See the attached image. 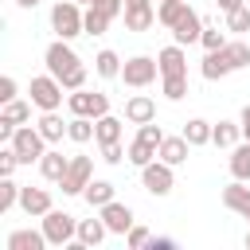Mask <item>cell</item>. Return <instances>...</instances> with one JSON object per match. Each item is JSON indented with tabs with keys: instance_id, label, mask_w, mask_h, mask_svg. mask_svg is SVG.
<instances>
[{
	"instance_id": "obj_18",
	"label": "cell",
	"mask_w": 250,
	"mask_h": 250,
	"mask_svg": "<svg viewBox=\"0 0 250 250\" xmlns=\"http://www.w3.org/2000/svg\"><path fill=\"white\" fill-rule=\"evenodd\" d=\"M199 70H203V78H207V82H219V78H227V74L234 70V66H230V59H227V47H223V51H207Z\"/></svg>"
},
{
	"instance_id": "obj_30",
	"label": "cell",
	"mask_w": 250,
	"mask_h": 250,
	"mask_svg": "<svg viewBox=\"0 0 250 250\" xmlns=\"http://www.w3.org/2000/svg\"><path fill=\"white\" fill-rule=\"evenodd\" d=\"M156 152H160L156 145H148V141H141V137H137V141L129 145V164H133V168H145V164H152V160H156Z\"/></svg>"
},
{
	"instance_id": "obj_48",
	"label": "cell",
	"mask_w": 250,
	"mask_h": 250,
	"mask_svg": "<svg viewBox=\"0 0 250 250\" xmlns=\"http://www.w3.org/2000/svg\"><path fill=\"white\" fill-rule=\"evenodd\" d=\"M16 4H20V8H35L39 0H16Z\"/></svg>"
},
{
	"instance_id": "obj_44",
	"label": "cell",
	"mask_w": 250,
	"mask_h": 250,
	"mask_svg": "<svg viewBox=\"0 0 250 250\" xmlns=\"http://www.w3.org/2000/svg\"><path fill=\"white\" fill-rule=\"evenodd\" d=\"M12 98H16V78H12V74H4V78H0V105H4V102H12Z\"/></svg>"
},
{
	"instance_id": "obj_12",
	"label": "cell",
	"mask_w": 250,
	"mask_h": 250,
	"mask_svg": "<svg viewBox=\"0 0 250 250\" xmlns=\"http://www.w3.org/2000/svg\"><path fill=\"white\" fill-rule=\"evenodd\" d=\"M98 215L105 219L109 234H129V227H133V207H129V203H117V199H109L105 207H98Z\"/></svg>"
},
{
	"instance_id": "obj_42",
	"label": "cell",
	"mask_w": 250,
	"mask_h": 250,
	"mask_svg": "<svg viewBox=\"0 0 250 250\" xmlns=\"http://www.w3.org/2000/svg\"><path fill=\"white\" fill-rule=\"evenodd\" d=\"M86 8H98V12H105L109 20H117V16L125 12V0H90Z\"/></svg>"
},
{
	"instance_id": "obj_45",
	"label": "cell",
	"mask_w": 250,
	"mask_h": 250,
	"mask_svg": "<svg viewBox=\"0 0 250 250\" xmlns=\"http://www.w3.org/2000/svg\"><path fill=\"white\" fill-rule=\"evenodd\" d=\"M238 125H242V137H246V141H250V105H246V109H242V113H238Z\"/></svg>"
},
{
	"instance_id": "obj_13",
	"label": "cell",
	"mask_w": 250,
	"mask_h": 250,
	"mask_svg": "<svg viewBox=\"0 0 250 250\" xmlns=\"http://www.w3.org/2000/svg\"><path fill=\"white\" fill-rule=\"evenodd\" d=\"M20 207H23V215L43 219V215H47L55 203H51V191H47V188H31V184H27V188L20 191Z\"/></svg>"
},
{
	"instance_id": "obj_24",
	"label": "cell",
	"mask_w": 250,
	"mask_h": 250,
	"mask_svg": "<svg viewBox=\"0 0 250 250\" xmlns=\"http://www.w3.org/2000/svg\"><path fill=\"white\" fill-rule=\"evenodd\" d=\"M121 66H125V62H121V55H117V51H109V47L94 55V70H98L102 78H121Z\"/></svg>"
},
{
	"instance_id": "obj_5",
	"label": "cell",
	"mask_w": 250,
	"mask_h": 250,
	"mask_svg": "<svg viewBox=\"0 0 250 250\" xmlns=\"http://www.w3.org/2000/svg\"><path fill=\"white\" fill-rule=\"evenodd\" d=\"M27 94H31V102H35V109L43 113V109H59L62 105V94H66V86L47 70V74H35L31 78V86H27Z\"/></svg>"
},
{
	"instance_id": "obj_33",
	"label": "cell",
	"mask_w": 250,
	"mask_h": 250,
	"mask_svg": "<svg viewBox=\"0 0 250 250\" xmlns=\"http://www.w3.org/2000/svg\"><path fill=\"white\" fill-rule=\"evenodd\" d=\"M20 191H23V184H16L12 176H0V215L20 203Z\"/></svg>"
},
{
	"instance_id": "obj_43",
	"label": "cell",
	"mask_w": 250,
	"mask_h": 250,
	"mask_svg": "<svg viewBox=\"0 0 250 250\" xmlns=\"http://www.w3.org/2000/svg\"><path fill=\"white\" fill-rule=\"evenodd\" d=\"M16 164H20L16 148H12V145H8V148H0V176H12V172H16Z\"/></svg>"
},
{
	"instance_id": "obj_31",
	"label": "cell",
	"mask_w": 250,
	"mask_h": 250,
	"mask_svg": "<svg viewBox=\"0 0 250 250\" xmlns=\"http://www.w3.org/2000/svg\"><path fill=\"white\" fill-rule=\"evenodd\" d=\"M184 8H188V0H160V4H156V23L172 27V23L184 16Z\"/></svg>"
},
{
	"instance_id": "obj_23",
	"label": "cell",
	"mask_w": 250,
	"mask_h": 250,
	"mask_svg": "<svg viewBox=\"0 0 250 250\" xmlns=\"http://www.w3.org/2000/svg\"><path fill=\"white\" fill-rule=\"evenodd\" d=\"M121 117H113V113H102L98 121H94V141L98 145H109V141H121Z\"/></svg>"
},
{
	"instance_id": "obj_3",
	"label": "cell",
	"mask_w": 250,
	"mask_h": 250,
	"mask_svg": "<svg viewBox=\"0 0 250 250\" xmlns=\"http://www.w3.org/2000/svg\"><path fill=\"white\" fill-rule=\"evenodd\" d=\"M43 234H47L51 246H70V242L78 238V219H74L70 211L51 207V211L43 215Z\"/></svg>"
},
{
	"instance_id": "obj_8",
	"label": "cell",
	"mask_w": 250,
	"mask_h": 250,
	"mask_svg": "<svg viewBox=\"0 0 250 250\" xmlns=\"http://www.w3.org/2000/svg\"><path fill=\"white\" fill-rule=\"evenodd\" d=\"M141 184H145V191H148V195H168V191L176 188V168H172V164H164V160L156 156L152 164H145V168H141Z\"/></svg>"
},
{
	"instance_id": "obj_14",
	"label": "cell",
	"mask_w": 250,
	"mask_h": 250,
	"mask_svg": "<svg viewBox=\"0 0 250 250\" xmlns=\"http://www.w3.org/2000/svg\"><path fill=\"white\" fill-rule=\"evenodd\" d=\"M156 62H160V78L168 74H188V55L180 43H168L164 51H156Z\"/></svg>"
},
{
	"instance_id": "obj_26",
	"label": "cell",
	"mask_w": 250,
	"mask_h": 250,
	"mask_svg": "<svg viewBox=\"0 0 250 250\" xmlns=\"http://www.w3.org/2000/svg\"><path fill=\"white\" fill-rule=\"evenodd\" d=\"M230 176L234 180H250V141H238L230 148Z\"/></svg>"
},
{
	"instance_id": "obj_21",
	"label": "cell",
	"mask_w": 250,
	"mask_h": 250,
	"mask_svg": "<svg viewBox=\"0 0 250 250\" xmlns=\"http://www.w3.org/2000/svg\"><path fill=\"white\" fill-rule=\"evenodd\" d=\"M105 234H109V227H105V219L98 215V219H78V242L82 246H102L105 242Z\"/></svg>"
},
{
	"instance_id": "obj_47",
	"label": "cell",
	"mask_w": 250,
	"mask_h": 250,
	"mask_svg": "<svg viewBox=\"0 0 250 250\" xmlns=\"http://www.w3.org/2000/svg\"><path fill=\"white\" fill-rule=\"evenodd\" d=\"M238 4H242V0H215V8H219V12H234Z\"/></svg>"
},
{
	"instance_id": "obj_40",
	"label": "cell",
	"mask_w": 250,
	"mask_h": 250,
	"mask_svg": "<svg viewBox=\"0 0 250 250\" xmlns=\"http://www.w3.org/2000/svg\"><path fill=\"white\" fill-rule=\"evenodd\" d=\"M137 137L141 141H148V145H156L160 148V141H164V129L156 125V121H145V125H137Z\"/></svg>"
},
{
	"instance_id": "obj_50",
	"label": "cell",
	"mask_w": 250,
	"mask_h": 250,
	"mask_svg": "<svg viewBox=\"0 0 250 250\" xmlns=\"http://www.w3.org/2000/svg\"><path fill=\"white\" fill-rule=\"evenodd\" d=\"M78 4H90V0H78Z\"/></svg>"
},
{
	"instance_id": "obj_38",
	"label": "cell",
	"mask_w": 250,
	"mask_h": 250,
	"mask_svg": "<svg viewBox=\"0 0 250 250\" xmlns=\"http://www.w3.org/2000/svg\"><path fill=\"white\" fill-rule=\"evenodd\" d=\"M199 43H203V51H223L230 39H227V31H219V27H203Z\"/></svg>"
},
{
	"instance_id": "obj_17",
	"label": "cell",
	"mask_w": 250,
	"mask_h": 250,
	"mask_svg": "<svg viewBox=\"0 0 250 250\" xmlns=\"http://www.w3.org/2000/svg\"><path fill=\"white\" fill-rule=\"evenodd\" d=\"M43 246H51V242H47V234H43V227H39V230L20 227V230H12V234H8V250H43Z\"/></svg>"
},
{
	"instance_id": "obj_39",
	"label": "cell",
	"mask_w": 250,
	"mask_h": 250,
	"mask_svg": "<svg viewBox=\"0 0 250 250\" xmlns=\"http://www.w3.org/2000/svg\"><path fill=\"white\" fill-rule=\"evenodd\" d=\"M98 148H102V160H105V164L129 160V148H121V141H109V145H98Z\"/></svg>"
},
{
	"instance_id": "obj_41",
	"label": "cell",
	"mask_w": 250,
	"mask_h": 250,
	"mask_svg": "<svg viewBox=\"0 0 250 250\" xmlns=\"http://www.w3.org/2000/svg\"><path fill=\"white\" fill-rule=\"evenodd\" d=\"M148 242H152V234H148L145 227H137V223H133V227H129V234H125V246H129V250H141V246H148Z\"/></svg>"
},
{
	"instance_id": "obj_9",
	"label": "cell",
	"mask_w": 250,
	"mask_h": 250,
	"mask_svg": "<svg viewBox=\"0 0 250 250\" xmlns=\"http://www.w3.org/2000/svg\"><path fill=\"white\" fill-rule=\"evenodd\" d=\"M90 180H94L90 156H70V168H66V176L59 180V188H62V195H82Z\"/></svg>"
},
{
	"instance_id": "obj_2",
	"label": "cell",
	"mask_w": 250,
	"mask_h": 250,
	"mask_svg": "<svg viewBox=\"0 0 250 250\" xmlns=\"http://www.w3.org/2000/svg\"><path fill=\"white\" fill-rule=\"evenodd\" d=\"M12 148H16V156H20V164H39L43 160V152H47V137L39 133V125H16V133H12V141H8Z\"/></svg>"
},
{
	"instance_id": "obj_10",
	"label": "cell",
	"mask_w": 250,
	"mask_h": 250,
	"mask_svg": "<svg viewBox=\"0 0 250 250\" xmlns=\"http://www.w3.org/2000/svg\"><path fill=\"white\" fill-rule=\"evenodd\" d=\"M125 27L129 31H148L156 23V4L152 0H125Z\"/></svg>"
},
{
	"instance_id": "obj_49",
	"label": "cell",
	"mask_w": 250,
	"mask_h": 250,
	"mask_svg": "<svg viewBox=\"0 0 250 250\" xmlns=\"http://www.w3.org/2000/svg\"><path fill=\"white\" fill-rule=\"evenodd\" d=\"M246 250H250V230H246Z\"/></svg>"
},
{
	"instance_id": "obj_46",
	"label": "cell",
	"mask_w": 250,
	"mask_h": 250,
	"mask_svg": "<svg viewBox=\"0 0 250 250\" xmlns=\"http://www.w3.org/2000/svg\"><path fill=\"white\" fill-rule=\"evenodd\" d=\"M148 246H152V250H172V246H176V238H152Z\"/></svg>"
},
{
	"instance_id": "obj_4",
	"label": "cell",
	"mask_w": 250,
	"mask_h": 250,
	"mask_svg": "<svg viewBox=\"0 0 250 250\" xmlns=\"http://www.w3.org/2000/svg\"><path fill=\"white\" fill-rule=\"evenodd\" d=\"M43 62H47V70L62 82L66 74H74L78 66H82V59L74 55V47H70V39H55V43H47V51H43Z\"/></svg>"
},
{
	"instance_id": "obj_32",
	"label": "cell",
	"mask_w": 250,
	"mask_h": 250,
	"mask_svg": "<svg viewBox=\"0 0 250 250\" xmlns=\"http://www.w3.org/2000/svg\"><path fill=\"white\" fill-rule=\"evenodd\" d=\"M66 137H70L74 145H86V141H94V117H70V125H66Z\"/></svg>"
},
{
	"instance_id": "obj_37",
	"label": "cell",
	"mask_w": 250,
	"mask_h": 250,
	"mask_svg": "<svg viewBox=\"0 0 250 250\" xmlns=\"http://www.w3.org/2000/svg\"><path fill=\"white\" fill-rule=\"evenodd\" d=\"M113 20L105 16V12H98V8H86V35H105V27H109Z\"/></svg>"
},
{
	"instance_id": "obj_6",
	"label": "cell",
	"mask_w": 250,
	"mask_h": 250,
	"mask_svg": "<svg viewBox=\"0 0 250 250\" xmlns=\"http://www.w3.org/2000/svg\"><path fill=\"white\" fill-rule=\"evenodd\" d=\"M66 109H70V117H102V113H109V98L105 94H98V90H70L66 94Z\"/></svg>"
},
{
	"instance_id": "obj_51",
	"label": "cell",
	"mask_w": 250,
	"mask_h": 250,
	"mask_svg": "<svg viewBox=\"0 0 250 250\" xmlns=\"http://www.w3.org/2000/svg\"><path fill=\"white\" fill-rule=\"evenodd\" d=\"M246 219H250V215H246Z\"/></svg>"
},
{
	"instance_id": "obj_16",
	"label": "cell",
	"mask_w": 250,
	"mask_h": 250,
	"mask_svg": "<svg viewBox=\"0 0 250 250\" xmlns=\"http://www.w3.org/2000/svg\"><path fill=\"white\" fill-rule=\"evenodd\" d=\"M223 207L227 211H234V215H250V188H246V180H234V184H227L223 188Z\"/></svg>"
},
{
	"instance_id": "obj_1",
	"label": "cell",
	"mask_w": 250,
	"mask_h": 250,
	"mask_svg": "<svg viewBox=\"0 0 250 250\" xmlns=\"http://www.w3.org/2000/svg\"><path fill=\"white\" fill-rule=\"evenodd\" d=\"M51 31L59 39H74V35H86V12L78 0H59L51 8Z\"/></svg>"
},
{
	"instance_id": "obj_36",
	"label": "cell",
	"mask_w": 250,
	"mask_h": 250,
	"mask_svg": "<svg viewBox=\"0 0 250 250\" xmlns=\"http://www.w3.org/2000/svg\"><path fill=\"white\" fill-rule=\"evenodd\" d=\"M227 31H230V35L250 31V8H246V4H238L234 12H227Z\"/></svg>"
},
{
	"instance_id": "obj_7",
	"label": "cell",
	"mask_w": 250,
	"mask_h": 250,
	"mask_svg": "<svg viewBox=\"0 0 250 250\" xmlns=\"http://www.w3.org/2000/svg\"><path fill=\"white\" fill-rule=\"evenodd\" d=\"M156 74H160V62H156V59H148V55H133V59H125V66H121V82H125V86H133V90L152 86V82H156Z\"/></svg>"
},
{
	"instance_id": "obj_20",
	"label": "cell",
	"mask_w": 250,
	"mask_h": 250,
	"mask_svg": "<svg viewBox=\"0 0 250 250\" xmlns=\"http://www.w3.org/2000/svg\"><path fill=\"white\" fill-rule=\"evenodd\" d=\"M66 168H70V156H62L59 148H47L43 160H39V172H43V180H51V184H59V180L66 176Z\"/></svg>"
},
{
	"instance_id": "obj_29",
	"label": "cell",
	"mask_w": 250,
	"mask_h": 250,
	"mask_svg": "<svg viewBox=\"0 0 250 250\" xmlns=\"http://www.w3.org/2000/svg\"><path fill=\"white\" fill-rule=\"evenodd\" d=\"M31 105H35V102H20V98H12V102H4L0 117L12 121V125H27V121H31Z\"/></svg>"
},
{
	"instance_id": "obj_28",
	"label": "cell",
	"mask_w": 250,
	"mask_h": 250,
	"mask_svg": "<svg viewBox=\"0 0 250 250\" xmlns=\"http://www.w3.org/2000/svg\"><path fill=\"white\" fill-rule=\"evenodd\" d=\"M82 199H86L90 207H105V203L113 199V184H109V180H90L86 191H82Z\"/></svg>"
},
{
	"instance_id": "obj_27",
	"label": "cell",
	"mask_w": 250,
	"mask_h": 250,
	"mask_svg": "<svg viewBox=\"0 0 250 250\" xmlns=\"http://www.w3.org/2000/svg\"><path fill=\"white\" fill-rule=\"evenodd\" d=\"M211 121H203V117H191L188 125H184V137H188V145L191 148H199V145H211Z\"/></svg>"
},
{
	"instance_id": "obj_34",
	"label": "cell",
	"mask_w": 250,
	"mask_h": 250,
	"mask_svg": "<svg viewBox=\"0 0 250 250\" xmlns=\"http://www.w3.org/2000/svg\"><path fill=\"white\" fill-rule=\"evenodd\" d=\"M160 82H164L160 90H164L168 102H184V98H188V74H168V78H160Z\"/></svg>"
},
{
	"instance_id": "obj_19",
	"label": "cell",
	"mask_w": 250,
	"mask_h": 250,
	"mask_svg": "<svg viewBox=\"0 0 250 250\" xmlns=\"http://www.w3.org/2000/svg\"><path fill=\"white\" fill-rule=\"evenodd\" d=\"M188 148H191V145H188V137L180 133V137H164V141H160V152H156V156H160L164 164L180 168V164L188 160Z\"/></svg>"
},
{
	"instance_id": "obj_25",
	"label": "cell",
	"mask_w": 250,
	"mask_h": 250,
	"mask_svg": "<svg viewBox=\"0 0 250 250\" xmlns=\"http://www.w3.org/2000/svg\"><path fill=\"white\" fill-rule=\"evenodd\" d=\"M238 137H242V125H238V121H219V125L211 129V145H219V148H234Z\"/></svg>"
},
{
	"instance_id": "obj_35",
	"label": "cell",
	"mask_w": 250,
	"mask_h": 250,
	"mask_svg": "<svg viewBox=\"0 0 250 250\" xmlns=\"http://www.w3.org/2000/svg\"><path fill=\"white\" fill-rule=\"evenodd\" d=\"M227 59H230V66H234V70L250 66V43H242V39H230V43H227Z\"/></svg>"
},
{
	"instance_id": "obj_22",
	"label": "cell",
	"mask_w": 250,
	"mask_h": 250,
	"mask_svg": "<svg viewBox=\"0 0 250 250\" xmlns=\"http://www.w3.org/2000/svg\"><path fill=\"white\" fill-rule=\"evenodd\" d=\"M35 125H39V133L47 137V145H55V141H62V137H66V125H70V121H62V117H59V109H43Z\"/></svg>"
},
{
	"instance_id": "obj_11",
	"label": "cell",
	"mask_w": 250,
	"mask_h": 250,
	"mask_svg": "<svg viewBox=\"0 0 250 250\" xmlns=\"http://www.w3.org/2000/svg\"><path fill=\"white\" fill-rule=\"evenodd\" d=\"M199 35H203V20H199V12L188 4L184 16L172 23V39H176L180 47H188V43H199Z\"/></svg>"
},
{
	"instance_id": "obj_15",
	"label": "cell",
	"mask_w": 250,
	"mask_h": 250,
	"mask_svg": "<svg viewBox=\"0 0 250 250\" xmlns=\"http://www.w3.org/2000/svg\"><path fill=\"white\" fill-rule=\"evenodd\" d=\"M125 121L129 125H145V121H156V102L148 94H133L125 102Z\"/></svg>"
}]
</instances>
